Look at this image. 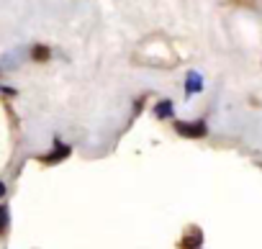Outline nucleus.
<instances>
[{
	"instance_id": "nucleus-1",
	"label": "nucleus",
	"mask_w": 262,
	"mask_h": 249,
	"mask_svg": "<svg viewBox=\"0 0 262 249\" xmlns=\"http://www.w3.org/2000/svg\"><path fill=\"white\" fill-rule=\"evenodd\" d=\"M175 131L185 139H203L208 134V126H206V121H178Z\"/></svg>"
},
{
	"instance_id": "nucleus-2",
	"label": "nucleus",
	"mask_w": 262,
	"mask_h": 249,
	"mask_svg": "<svg viewBox=\"0 0 262 249\" xmlns=\"http://www.w3.org/2000/svg\"><path fill=\"white\" fill-rule=\"evenodd\" d=\"M201 90H203V75L195 72V70H188V75H185V93L188 95H195Z\"/></svg>"
},
{
	"instance_id": "nucleus-3",
	"label": "nucleus",
	"mask_w": 262,
	"mask_h": 249,
	"mask_svg": "<svg viewBox=\"0 0 262 249\" xmlns=\"http://www.w3.org/2000/svg\"><path fill=\"white\" fill-rule=\"evenodd\" d=\"M70 152H72V149H70L67 144H62V142H57V147H54V152H52V154H47V157H44V162H47V165H54V162H62V160H67V157H70Z\"/></svg>"
},
{
	"instance_id": "nucleus-4",
	"label": "nucleus",
	"mask_w": 262,
	"mask_h": 249,
	"mask_svg": "<svg viewBox=\"0 0 262 249\" xmlns=\"http://www.w3.org/2000/svg\"><path fill=\"white\" fill-rule=\"evenodd\" d=\"M203 244V234L198 231V229H193L188 236H183V241H180V249H198Z\"/></svg>"
},
{
	"instance_id": "nucleus-5",
	"label": "nucleus",
	"mask_w": 262,
	"mask_h": 249,
	"mask_svg": "<svg viewBox=\"0 0 262 249\" xmlns=\"http://www.w3.org/2000/svg\"><path fill=\"white\" fill-rule=\"evenodd\" d=\"M172 113H175V105H172V100H157V105H155V116L157 118H172Z\"/></svg>"
},
{
	"instance_id": "nucleus-6",
	"label": "nucleus",
	"mask_w": 262,
	"mask_h": 249,
	"mask_svg": "<svg viewBox=\"0 0 262 249\" xmlns=\"http://www.w3.org/2000/svg\"><path fill=\"white\" fill-rule=\"evenodd\" d=\"M31 57H34L36 62H47V59L52 57V49H49V47H44V44H39V47H34V49H31Z\"/></svg>"
},
{
	"instance_id": "nucleus-7",
	"label": "nucleus",
	"mask_w": 262,
	"mask_h": 249,
	"mask_svg": "<svg viewBox=\"0 0 262 249\" xmlns=\"http://www.w3.org/2000/svg\"><path fill=\"white\" fill-rule=\"evenodd\" d=\"M8 221H11L8 206H0V234H6V229H8Z\"/></svg>"
},
{
	"instance_id": "nucleus-8",
	"label": "nucleus",
	"mask_w": 262,
	"mask_h": 249,
	"mask_svg": "<svg viewBox=\"0 0 262 249\" xmlns=\"http://www.w3.org/2000/svg\"><path fill=\"white\" fill-rule=\"evenodd\" d=\"M6 195V185H3V180H0V198Z\"/></svg>"
}]
</instances>
